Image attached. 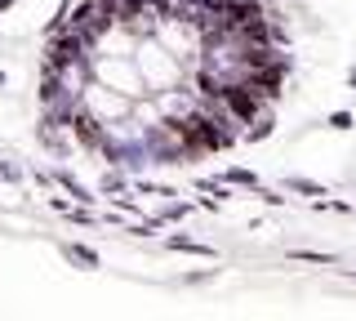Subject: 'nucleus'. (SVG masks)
<instances>
[{
    "instance_id": "7ed1b4c3",
    "label": "nucleus",
    "mask_w": 356,
    "mask_h": 321,
    "mask_svg": "<svg viewBox=\"0 0 356 321\" xmlns=\"http://www.w3.org/2000/svg\"><path fill=\"white\" fill-rule=\"evenodd\" d=\"M63 259L67 263H81L85 272H94L98 263H103V259H98V250H89L85 241H67V246H63Z\"/></svg>"
},
{
    "instance_id": "f8f14e48",
    "label": "nucleus",
    "mask_w": 356,
    "mask_h": 321,
    "mask_svg": "<svg viewBox=\"0 0 356 321\" xmlns=\"http://www.w3.org/2000/svg\"><path fill=\"white\" fill-rule=\"evenodd\" d=\"M120 187H125V179H116V174H107V179H103V196H107V192H120Z\"/></svg>"
},
{
    "instance_id": "0eeeda50",
    "label": "nucleus",
    "mask_w": 356,
    "mask_h": 321,
    "mask_svg": "<svg viewBox=\"0 0 356 321\" xmlns=\"http://www.w3.org/2000/svg\"><path fill=\"white\" fill-rule=\"evenodd\" d=\"M192 210H196L192 201H174V205H165V210H161L156 219H161V224H183V219L192 214Z\"/></svg>"
},
{
    "instance_id": "6e6552de",
    "label": "nucleus",
    "mask_w": 356,
    "mask_h": 321,
    "mask_svg": "<svg viewBox=\"0 0 356 321\" xmlns=\"http://www.w3.org/2000/svg\"><path fill=\"white\" fill-rule=\"evenodd\" d=\"M289 259H294V263H325V268H330V263H339L325 250H289Z\"/></svg>"
},
{
    "instance_id": "2eb2a0df",
    "label": "nucleus",
    "mask_w": 356,
    "mask_h": 321,
    "mask_svg": "<svg viewBox=\"0 0 356 321\" xmlns=\"http://www.w3.org/2000/svg\"><path fill=\"white\" fill-rule=\"evenodd\" d=\"M348 85H352V90H356V68H348Z\"/></svg>"
},
{
    "instance_id": "4468645a",
    "label": "nucleus",
    "mask_w": 356,
    "mask_h": 321,
    "mask_svg": "<svg viewBox=\"0 0 356 321\" xmlns=\"http://www.w3.org/2000/svg\"><path fill=\"white\" fill-rule=\"evenodd\" d=\"M18 5V0H0V14H9V9H14Z\"/></svg>"
},
{
    "instance_id": "f257e3e1",
    "label": "nucleus",
    "mask_w": 356,
    "mask_h": 321,
    "mask_svg": "<svg viewBox=\"0 0 356 321\" xmlns=\"http://www.w3.org/2000/svg\"><path fill=\"white\" fill-rule=\"evenodd\" d=\"M54 187H63V192L72 196V201H81V205H94V201H98V196L89 192V187H85L81 179H72L67 170H54Z\"/></svg>"
},
{
    "instance_id": "423d86ee",
    "label": "nucleus",
    "mask_w": 356,
    "mask_h": 321,
    "mask_svg": "<svg viewBox=\"0 0 356 321\" xmlns=\"http://www.w3.org/2000/svg\"><path fill=\"white\" fill-rule=\"evenodd\" d=\"M272 130H276V116L272 112H259V116H254V130H245V139L263 143V139H272Z\"/></svg>"
},
{
    "instance_id": "9b49d317",
    "label": "nucleus",
    "mask_w": 356,
    "mask_h": 321,
    "mask_svg": "<svg viewBox=\"0 0 356 321\" xmlns=\"http://www.w3.org/2000/svg\"><path fill=\"white\" fill-rule=\"evenodd\" d=\"M259 196H263L267 205H285V196H281V192H272V187H259Z\"/></svg>"
},
{
    "instance_id": "1a4fd4ad",
    "label": "nucleus",
    "mask_w": 356,
    "mask_h": 321,
    "mask_svg": "<svg viewBox=\"0 0 356 321\" xmlns=\"http://www.w3.org/2000/svg\"><path fill=\"white\" fill-rule=\"evenodd\" d=\"M325 125L343 134V130H352V125H356V116H352V112H330V116H325Z\"/></svg>"
},
{
    "instance_id": "39448f33",
    "label": "nucleus",
    "mask_w": 356,
    "mask_h": 321,
    "mask_svg": "<svg viewBox=\"0 0 356 321\" xmlns=\"http://www.w3.org/2000/svg\"><path fill=\"white\" fill-rule=\"evenodd\" d=\"M285 192H298V196H312V201H321V196H325V187H321L316 179H303V174H289V179H285Z\"/></svg>"
},
{
    "instance_id": "20e7f679",
    "label": "nucleus",
    "mask_w": 356,
    "mask_h": 321,
    "mask_svg": "<svg viewBox=\"0 0 356 321\" xmlns=\"http://www.w3.org/2000/svg\"><path fill=\"white\" fill-rule=\"evenodd\" d=\"M218 179L227 183V187H250V192H259V187H263V179H259L254 170H245V165H227Z\"/></svg>"
},
{
    "instance_id": "dca6fc26",
    "label": "nucleus",
    "mask_w": 356,
    "mask_h": 321,
    "mask_svg": "<svg viewBox=\"0 0 356 321\" xmlns=\"http://www.w3.org/2000/svg\"><path fill=\"white\" fill-rule=\"evenodd\" d=\"M5 85H9V72H0V90H5Z\"/></svg>"
},
{
    "instance_id": "f03ea898",
    "label": "nucleus",
    "mask_w": 356,
    "mask_h": 321,
    "mask_svg": "<svg viewBox=\"0 0 356 321\" xmlns=\"http://www.w3.org/2000/svg\"><path fill=\"white\" fill-rule=\"evenodd\" d=\"M165 250H174V254H196V259H218L214 246H205V241H192V237H165Z\"/></svg>"
},
{
    "instance_id": "9d476101",
    "label": "nucleus",
    "mask_w": 356,
    "mask_h": 321,
    "mask_svg": "<svg viewBox=\"0 0 356 321\" xmlns=\"http://www.w3.org/2000/svg\"><path fill=\"white\" fill-rule=\"evenodd\" d=\"M0 179H5V183H22V170L9 165V161H0Z\"/></svg>"
},
{
    "instance_id": "ddd939ff",
    "label": "nucleus",
    "mask_w": 356,
    "mask_h": 321,
    "mask_svg": "<svg viewBox=\"0 0 356 321\" xmlns=\"http://www.w3.org/2000/svg\"><path fill=\"white\" fill-rule=\"evenodd\" d=\"M116 210H125V214H138V205H134L129 196H116Z\"/></svg>"
}]
</instances>
